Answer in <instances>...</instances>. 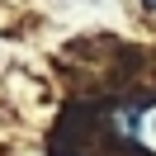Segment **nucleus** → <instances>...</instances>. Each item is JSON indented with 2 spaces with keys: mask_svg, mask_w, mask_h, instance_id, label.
<instances>
[{
  "mask_svg": "<svg viewBox=\"0 0 156 156\" xmlns=\"http://www.w3.org/2000/svg\"><path fill=\"white\" fill-rule=\"evenodd\" d=\"M147 5H151V10H156V0H147Z\"/></svg>",
  "mask_w": 156,
  "mask_h": 156,
  "instance_id": "1",
  "label": "nucleus"
}]
</instances>
